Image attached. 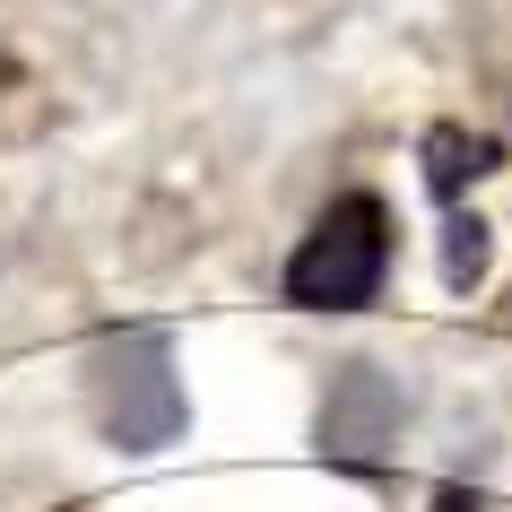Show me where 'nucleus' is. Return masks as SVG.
Segmentation results:
<instances>
[{"mask_svg":"<svg viewBox=\"0 0 512 512\" xmlns=\"http://www.w3.org/2000/svg\"><path fill=\"white\" fill-rule=\"evenodd\" d=\"M391 278V209L374 191H339L304 243L287 252V304L296 313H365Z\"/></svg>","mask_w":512,"mask_h":512,"instance_id":"obj_1","label":"nucleus"},{"mask_svg":"<svg viewBox=\"0 0 512 512\" xmlns=\"http://www.w3.org/2000/svg\"><path fill=\"white\" fill-rule=\"evenodd\" d=\"M478 278H486V226L478 217H452V226H443V287L469 296Z\"/></svg>","mask_w":512,"mask_h":512,"instance_id":"obj_5","label":"nucleus"},{"mask_svg":"<svg viewBox=\"0 0 512 512\" xmlns=\"http://www.w3.org/2000/svg\"><path fill=\"white\" fill-rule=\"evenodd\" d=\"M434 512H478V495H469V486H443V495H434Z\"/></svg>","mask_w":512,"mask_h":512,"instance_id":"obj_6","label":"nucleus"},{"mask_svg":"<svg viewBox=\"0 0 512 512\" xmlns=\"http://www.w3.org/2000/svg\"><path fill=\"white\" fill-rule=\"evenodd\" d=\"M391 434H400V391H391V374H374V365H339V382H330V400H322V452L374 460Z\"/></svg>","mask_w":512,"mask_h":512,"instance_id":"obj_3","label":"nucleus"},{"mask_svg":"<svg viewBox=\"0 0 512 512\" xmlns=\"http://www.w3.org/2000/svg\"><path fill=\"white\" fill-rule=\"evenodd\" d=\"M417 157H426V191H434V200H460L469 183H486V174H495V139L443 122V131H426V148H417Z\"/></svg>","mask_w":512,"mask_h":512,"instance_id":"obj_4","label":"nucleus"},{"mask_svg":"<svg viewBox=\"0 0 512 512\" xmlns=\"http://www.w3.org/2000/svg\"><path fill=\"white\" fill-rule=\"evenodd\" d=\"M87 408H96L105 443L165 452L183 434V374H174L165 330H113V339H96V356H87Z\"/></svg>","mask_w":512,"mask_h":512,"instance_id":"obj_2","label":"nucleus"}]
</instances>
